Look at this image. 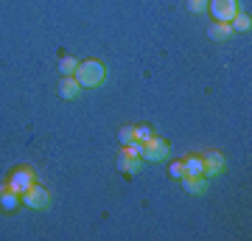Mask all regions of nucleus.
<instances>
[{
  "label": "nucleus",
  "instance_id": "obj_1",
  "mask_svg": "<svg viewBox=\"0 0 252 241\" xmlns=\"http://www.w3.org/2000/svg\"><path fill=\"white\" fill-rule=\"evenodd\" d=\"M104 79H107V68H104V62H98V59L79 62V68H76V81L81 84V90L101 87Z\"/></svg>",
  "mask_w": 252,
  "mask_h": 241
},
{
  "label": "nucleus",
  "instance_id": "obj_2",
  "mask_svg": "<svg viewBox=\"0 0 252 241\" xmlns=\"http://www.w3.org/2000/svg\"><path fill=\"white\" fill-rule=\"evenodd\" d=\"M168 152H171L168 140L160 138V135H152V138L143 143V149H140V160L143 163H160V160L168 157Z\"/></svg>",
  "mask_w": 252,
  "mask_h": 241
},
{
  "label": "nucleus",
  "instance_id": "obj_3",
  "mask_svg": "<svg viewBox=\"0 0 252 241\" xmlns=\"http://www.w3.org/2000/svg\"><path fill=\"white\" fill-rule=\"evenodd\" d=\"M23 205L31 207V210H48L51 207V191L45 185L34 182L28 191H23Z\"/></svg>",
  "mask_w": 252,
  "mask_h": 241
},
{
  "label": "nucleus",
  "instance_id": "obj_4",
  "mask_svg": "<svg viewBox=\"0 0 252 241\" xmlns=\"http://www.w3.org/2000/svg\"><path fill=\"white\" fill-rule=\"evenodd\" d=\"M207 11L216 23H230L238 14V0H207Z\"/></svg>",
  "mask_w": 252,
  "mask_h": 241
},
{
  "label": "nucleus",
  "instance_id": "obj_5",
  "mask_svg": "<svg viewBox=\"0 0 252 241\" xmlns=\"http://www.w3.org/2000/svg\"><path fill=\"white\" fill-rule=\"evenodd\" d=\"M6 182H9V188H14L17 194H23V191H28V188L36 182V171L31 169V166H17V169L9 174Z\"/></svg>",
  "mask_w": 252,
  "mask_h": 241
},
{
  "label": "nucleus",
  "instance_id": "obj_6",
  "mask_svg": "<svg viewBox=\"0 0 252 241\" xmlns=\"http://www.w3.org/2000/svg\"><path fill=\"white\" fill-rule=\"evenodd\" d=\"M20 205H23V194L9 188V182H3L0 185V210L3 213H14V210H20Z\"/></svg>",
  "mask_w": 252,
  "mask_h": 241
},
{
  "label": "nucleus",
  "instance_id": "obj_7",
  "mask_svg": "<svg viewBox=\"0 0 252 241\" xmlns=\"http://www.w3.org/2000/svg\"><path fill=\"white\" fill-rule=\"evenodd\" d=\"M227 169V163H224V154H219V152H207L202 154V171H205V177H219V174H224Z\"/></svg>",
  "mask_w": 252,
  "mask_h": 241
},
{
  "label": "nucleus",
  "instance_id": "obj_8",
  "mask_svg": "<svg viewBox=\"0 0 252 241\" xmlns=\"http://www.w3.org/2000/svg\"><path fill=\"white\" fill-rule=\"evenodd\" d=\"M180 182H182V188H185L188 194H193V197L207 194V177H205V174H185Z\"/></svg>",
  "mask_w": 252,
  "mask_h": 241
},
{
  "label": "nucleus",
  "instance_id": "obj_9",
  "mask_svg": "<svg viewBox=\"0 0 252 241\" xmlns=\"http://www.w3.org/2000/svg\"><path fill=\"white\" fill-rule=\"evenodd\" d=\"M118 169L124 171V174H140V169H143V160H140L137 154L121 149V154H118Z\"/></svg>",
  "mask_w": 252,
  "mask_h": 241
},
{
  "label": "nucleus",
  "instance_id": "obj_10",
  "mask_svg": "<svg viewBox=\"0 0 252 241\" xmlns=\"http://www.w3.org/2000/svg\"><path fill=\"white\" fill-rule=\"evenodd\" d=\"M79 93H81V84L76 81V76H64V79L59 81V96H62V99L73 101V99H79Z\"/></svg>",
  "mask_w": 252,
  "mask_h": 241
},
{
  "label": "nucleus",
  "instance_id": "obj_11",
  "mask_svg": "<svg viewBox=\"0 0 252 241\" xmlns=\"http://www.w3.org/2000/svg\"><path fill=\"white\" fill-rule=\"evenodd\" d=\"M207 36H210L213 42H224V39H230V36H233V26H230V23H210Z\"/></svg>",
  "mask_w": 252,
  "mask_h": 241
},
{
  "label": "nucleus",
  "instance_id": "obj_12",
  "mask_svg": "<svg viewBox=\"0 0 252 241\" xmlns=\"http://www.w3.org/2000/svg\"><path fill=\"white\" fill-rule=\"evenodd\" d=\"M182 166H185V174H205L202 171V154H188L182 160Z\"/></svg>",
  "mask_w": 252,
  "mask_h": 241
},
{
  "label": "nucleus",
  "instance_id": "obj_13",
  "mask_svg": "<svg viewBox=\"0 0 252 241\" xmlns=\"http://www.w3.org/2000/svg\"><path fill=\"white\" fill-rule=\"evenodd\" d=\"M76 68H79V59H73V56H62V59H59L62 76H76Z\"/></svg>",
  "mask_w": 252,
  "mask_h": 241
},
{
  "label": "nucleus",
  "instance_id": "obj_14",
  "mask_svg": "<svg viewBox=\"0 0 252 241\" xmlns=\"http://www.w3.org/2000/svg\"><path fill=\"white\" fill-rule=\"evenodd\" d=\"M230 26H233V31H250L252 28V20H250V14H235L233 20H230Z\"/></svg>",
  "mask_w": 252,
  "mask_h": 241
},
{
  "label": "nucleus",
  "instance_id": "obj_15",
  "mask_svg": "<svg viewBox=\"0 0 252 241\" xmlns=\"http://www.w3.org/2000/svg\"><path fill=\"white\" fill-rule=\"evenodd\" d=\"M154 135V129L152 126H146V124H140V126H135V140H140V143H146L149 138Z\"/></svg>",
  "mask_w": 252,
  "mask_h": 241
},
{
  "label": "nucleus",
  "instance_id": "obj_16",
  "mask_svg": "<svg viewBox=\"0 0 252 241\" xmlns=\"http://www.w3.org/2000/svg\"><path fill=\"white\" fill-rule=\"evenodd\" d=\"M168 174H171V179H182V177H185V166H182V160H174L171 166H168Z\"/></svg>",
  "mask_w": 252,
  "mask_h": 241
},
{
  "label": "nucleus",
  "instance_id": "obj_17",
  "mask_svg": "<svg viewBox=\"0 0 252 241\" xmlns=\"http://www.w3.org/2000/svg\"><path fill=\"white\" fill-rule=\"evenodd\" d=\"M188 11L190 14H205L207 11V0H188Z\"/></svg>",
  "mask_w": 252,
  "mask_h": 241
},
{
  "label": "nucleus",
  "instance_id": "obj_18",
  "mask_svg": "<svg viewBox=\"0 0 252 241\" xmlns=\"http://www.w3.org/2000/svg\"><path fill=\"white\" fill-rule=\"evenodd\" d=\"M118 138H121V143H124V146H129V143L135 140V126H124V129L118 132Z\"/></svg>",
  "mask_w": 252,
  "mask_h": 241
}]
</instances>
